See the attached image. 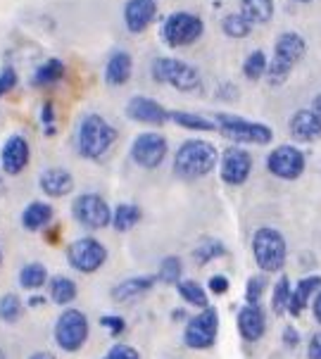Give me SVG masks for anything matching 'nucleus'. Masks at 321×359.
Listing matches in <instances>:
<instances>
[{
    "label": "nucleus",
    "instance_id": "1",
    "mask_svg": "<svg viewBox=\"0 0 321 359\" xmlns=\"http://www.w3.org/2000/svg\"><path fill=\"white\" fill-rule=\"evenodd\" d=\"M221 155L219 150L214 148L210 141H203V138H191V141H184L174 153V164L172 172L179 179L186 181H196V179H205L214 172V167L219 164Z\"/></svg>",
    "mask_w": 321,
    "mask_h": 359
},
{
    "label": "nucleus",
    "instance_id": "2",
    "mask_svg": "<svg viewBox=\"0 0 321 359\" xmlns=\"http://www.w3.org/2000/svg\"><path fill=\"white\" fill-rule=\"evenodd\" d=\"M117 129L102 114H86L78 121L76 150L83 160H100L117 141Z\"/></svg>",
    "mask_w": 321,
    "mask_h": 359
},
{
    "label": "nucleus",
    "instance_id": "3",
    "mask_svg": "<svg viewBox=\"0 0 321 359\" xmlns=\"http://www.w3.org/2000/svg\"><path fill=\"white\" fill-rule=\"evenodd\" d=\"M305 53H307V41L298 32L278 34L274 43V55H271L269 69H266V81L271 86H283L300 60L305 57Z\"/></svg>",
    "mask_w": 321,
    "mask_h": 359
},
{
    "label": "nucleus",
    "instance_id": "4",
    "mask_svg": "<svg viewBox=\"0 0 321 359\" xmlns=\"http://www.w3.org/2000/svg\"><path fill=\"white\" fill-rule=\"evenodd\" d=\"M252 259L264 273H281L288 262V241L274 226H262L252 233L250 241Z\"/></svg>",
    "mask_w": 321,
    "mask_h": 359
},
{
    "label": "nucleus",
    "instance_id": "5",
    "mask_svg": "<svg viewBox=\"0 0 321 359\" xmlns=\"http://www.w3.org/2000/svg\"><path fill=\"white\" fill-rule=\"evenodd\" d=\"M217 124V131L221 133L226 141H231L235 145H266L274 141V131L271 126L262 124V121H250L238 114H226V112H217L212 114Z\"/></svg>",
    "mask_w": 321,
    "mask_h": 359
},
{
    "label": "nucleus",
    "instance_id": "6",
    "mask_svg": "<svg viewBox=\"0 0 321 359\" xmlns=\"http://www.w3.org/2000/svg\"><path fill=\"white\" fill-rule=\"evenodd\" d=\"M88 336H90V324H88V316L81 309L64 307L57 314L55 326H53V340H55V345L62 352L76 355L88 343Z\"/></svg>",
    "mask_w": 321,
    "mask_h": 359
},
{
    "label": "nucleus",
    "instance_id": "7",
    "mask_svg": "<svg viewBox=\"0 0 321 359\" xmlns=\"http://www.w3.org/2000/svg\"><path fill=\"white\" fill-rule=\"evenodd\" d=\"M150 74L157 83H167V86L181 90V93H193V90L203 86L200 72L179 57H155L153 65H150Z\"/></svg>",
    "mask_w": 321,
    "mask_h": 359
},
{
    "label": "nucleus",
    "instance_id": "8",
    "mask_svg": "<svg viewBox=\"0 0 321 359\" xmlns=\"http://www.w3.org/2000/svg\"><path fill=\"white\" fill-rule=\"evenodd\" d=\"M219 312L217 307H207V309H200L198 314H193L184 326V345L191 350L205 352L212 350L219 338Z\"/></svg>",
    "mask_w": 321,
    "mask_h": 359
},
{
    "label": "nucleus",
    "instance_id": "9",
    "mask_svg": "<svg viewBox=\"0 0 321 359\" xmlns=\"http://www.w3.org/2000/svg\"><path fill=\"white\" fill-rule=\"evenodd\" d=\"M71 217L76 224H81L88 231H100L112 226V207L98 193H78L71 200Z\"/></svg>",
    "mask_w": 321,
    "mask_h": 359
},
{
    "label": "nucleus",
    "instance_id": "10",
    "mask_svg": "<svg viewBox=\"0 0 321 359\" xmlns=\"http://www.w3.org/2000/svg\"><path fill=\"white\" fill-rule=\"evenodd\" d=\"M107 262V248L102 245L93 236H81L71 241L67 248V264L78 273H95L105 266Z\"/></svg>",
    "mask_w": 321,
    "mask_h": 359
},
{
    "label": "nucleus",
    "instance_id": "11",
    "mask_svg": "<svg viewBox=\"0 0 321 359\" xmlns=\"http://www.w3.org/2000/svg\"><path fill=\"white\" fill-rule=\"evenodd\" d=\"M205 34V24L193 12H172L162 24V41L169 48H186Z\"/></svg>",
    "mask_w": 321,
    "mask_h": 359
},
{
    "label": "nucleus",
    "instance_id": "12",
    "mask_svg": "<svg viewBox=\"0 0 321 359\" xmlns=\"http://www.w3.org/2000/svg\"><path fill=\"white\" fill-rule=\"evenodd\" d=\"M266 172L281 181H298L307 169V157L295 145H276L264 160Z\"/></svg>",
    "mask_w": 321,
    "mask_h": 359
},
{
    "label": "nucleus",
    "instance_id": "13",
    "mask_svg": "<svg viewBox=\"0 0 321 359\" xmlns=\"http://www.w3.org/2000/svg\"><path fill=\"white\" fill-rule=\"evenodd\" d=\"M167 153H169L167 138L157 131L138 133L131 143V160L141 169H157L167 160Z\"/></svg>",
    "mask_w": 321,
    "mask_h": 359
},
{
    "label": "nucleus",
    "instance_id": "14",
    "mask_svg": "<svg viewBox=\"0 0 321 359\" xmlns=\"http://www.w3.org/2000/svg\"><path fill=\"white\" fill-rule=\"evenodd\" d=\"M252 174V155L240 145H228L219 160V176L226 186H243Z\"/></svg>",
    "mask_w": 321,
    "mask_h": 359
},
{
    "label": "nucleus",
    "instance_id": "15",
    "mask_svg": "<svg viewBox=\"0 0 321 359\" xmlns=\"http://www.w3.org/2000/svg\"><path fill=\"white\" fill-rule=\"evenodd\" d=\"M32 162V145L22 133H12L0 148V169L8 176H20Z\"/></svg>",
    "mask_w": 321,
    "mask_h": 359
},
{
    "label": "nucleus",
    "instance_id": "16",
    "mask_svg": "<svg viewBox=\"0 0 321 359\" xmlns=\"http://www.w3.org/2000/svg\"><path fill=\"white\" fill-rule=\"evenodd\" d=\"M126 117L138 124H148V126H162L165 121H169V109H165L157 100L148 98V95H133L126 102Z\"/></svg>",
    "mask_w": 321,
    "mask_h": 359
},
{
    "label": "nucleus",
    "instance_id": "17",
    "mask_svg": "<svg viewBox=\"0 0 321 359\" xmlns=\"http://www.w3.org/2000/svg\"><path fill=\"white\" fill-rule=\"evenodd\" d=\"M235 326L245 343H257L266 333V312L262 305H245L238 309Z\"/></svg>",
    "mask_w": 321,
    "mask_h": 359
},
{
    "label": "nucleus",
    "instance_id": "18",
    "mask_svg": "<svg viewBox=\"0 0 321 359\" xmlns=\"http://www.w3.org/2000/svg\"><path fill=\"white\" fill-rule=\"evenodd\" d=\"M157 17V0H126L124 24L129 34H143Z\"/></svg>",
    "mask_w": 321,
    "mask_h": 359
},
{
    "label": "nucleus",
    "instance_id": "19",
    "mask_svg": "<svg viewBox=\"0 0 321 359\" xmlns=\"http://www.w3.org/2000/svg\"><path fill=\"white\" fill-rule=\"evenodd\" d=\"M39 188L48 198H64L74 191V176L62 167H48L39 176Z\"/></svg>",
    "mask_w": 321,
    "mask_h": 359
},
{
    "label": "nucleus",
    "instance_id": "20",
    "mask_svg": "<svg viewBox=\"0 0 321 359\" xmlns=\"http://www.w3.org/2000/svg\"><path fill=\"white\" fill-rule=\"evenodd\" d=\"M155 283H157V278L145 276V273L129 276V278H124V281H119L117 285H114L110 297L114 302H119V305H124V302H133V300H138V297L148 295L150 290L155 288Z\"/></svg>",
    "mask_w": 321,
    "mask_h": 359
},
{
    "label": "nucleus",
    "instance_id": "21",
    "mask_svg": "<svg viewBox=\"0 0 321 359\" xmlns=\"http://www.w3.org/2000/svg\"><path fill=\"white\" fill-rule=\"evenodd\" d=\"M319 290H321V276H317V273L302 276L300 281L293 285V297H290L288 314L290 316H302V312L312 305V300L317 297Z\"/></svg>",
    "mask_w": 321,
    "mask_h": 359
},
{
    "label": "nucleus",
    "instance_id": "22",
    "mask_svg": "<svg viewBox=\"0 0 321 359\" xmlns=\"http://www.w3.org/2000/svg\"><path fill=\"white\" fill-rule=\"evenodd\" d=\"M290 136L298 143H314L321 136V124L312 109H298L290 117Z\"/></svg>",
    "mask_w": 321,
    "mask_h": 359
},
{
    "label": "nucleus",
    "instance_id": "23",
    "mask_svg": "<svg viewBox=\"0 0 321 359\" xmlns=\"http://www.w3.org/2000/svg\"><path fill=\"white\" fill-rule=\"evenodd\" d=\"M133 72V60L126 50H114L105 65V83L107 86H126Z\"/></svg>",
    "mask_w": 321,
    "mask_h": 359
},
{
    "label": "nucleus",
    "instance_id": "24",
    "mask_svg": "<svg viewBox=\"0 0 321 359\" xmlns=\"http://www.w3.org/2000/svg\"><path fill=\"white\" fill-rule=\"evenodd\" d=\"M53 217H55V210H53L50 203L34 200L22 210V226L27 231H46L50 226Z\"/></svg>",
    "mask_w": 321,
    "mask_h": 359
},
{
    "label": "nucleus",
    "instance_id": "25",
    "mask_svg": "<svg viewBox=\"0 0 321 359\" xmlns=\"http://www.w3.org/2000/svg\"><path fill=\"white\" fill-rule=\"evenodd\" d=\"M78 295V285L74 278L64 276V273H57V276H50L48 281V300L57 307H69L71 302L76 300Z\"/></svg>",
    "mask_w": 321,
    "mask_h": 359
},
{
    "label": "nucleus",
    "instance_id": "26",
    "mask_svg": "<svg viewBox=\"0 0 321 359\" xmlns=\"http://www.w3.org/2000/svg\"><path fill=\"white\" fill-rule=\"evenodd\" d=\"M169 119H172L174 124H179L181 129H189V131H203V133L217 131L214 119L205 117V114H198V112H186V109H169Z\"/></svg>",
    "mask_w": 321,
    "mask_h": 359
},
{
    "label": "nucleus",
    "instance_id": "27",
    "mask_svg": "<svg viewBox=\"0 0 321 359\" xmlns=\"http://www.w3.org/2000/svg\"><path fill=\"white\" fill-rule=\"evenodd\" d=\"M17 281H20L22 290H41L43 285H48L50 281V276H48V269L46 264H41V262H29V264H24L20 273H17Z\"/></svg>",
    "mask_w": 321,
    "mask_h": 359
},
{
    "label": "nucleus",
    "instance_id": "28",
    "mask_svg": "<svg viewBox=\"0 0 321 359\" xmlns=\"http://www.w3.org/2000/svg\"><path fill=\"white\" fill-rule=\"evenodd\" d=\"M64 72H67V65L62 62V60L48 57L46 62H41L39 67H36L32 81H34V86H53V83L62 81Z\"/></svg>",
    "mask_w": 321,
    "mask_h": 359
},
{
    "label": "nucleus",
    "instance_id": "29",
    "mask_svg": "<svg viewBox=\"0 0 321 359\" xmlns=\"http://www.w3.org/2000/svg\"><path fill=\"white\" fill-rule=\"evenodd\" d=\"M177 293H179L181 300L193 309H207L210 307V290H205L203 285H200L198 281H193V278H184V281L177 285Z\"/></svg>",
    "mask_w": 321,
    "mask_h": 359
},
{
    "label": "nucleus",
    "instance_id": "30",
    "mask_svg": "<svg viewBox=\"0 0 321 359\" xmlns=\"http://www.w3.org/2000/svg\"><path fill=\"white\" fill-rule=\"evenodd\" d=\"M274 10V0H240V15L250 24H269Z\"/></svg>",
    "mask_w": 321,
    "mask_h": 359
},
{
    "label": "nucleus",
    "instance_id": "31",
    "mask_svg": "<svg viewBox=\"0 0 321 359\" xmlns=\"http://www.w3.org/2000/svg\"><path fill=\"white\" fill-rule=\"evenodd\" d=\"M224 255H226V245H224L219 238H203L191 250V257L198 266H205L214 259H221Z\"/></svg>",
    "mask_w": 321,
    "mask_h": 359
},
{
    "label": "nucleus",
    "instance_id": "32",
    "mask_svg": "<svg viewBox=\"0 0 321 359\" xmlns=\"http://www.w3.org/2000/svg\"><path fill=\"white\" fill-rule=\"evenodd\" d=\"M141 222V207L131 203H119L112 210V229L117 233H126Z\"/></svg>",
    "mask_w": 321,
    "mask_h": 359
},
{
    "label": "nucleus",
    "instance_id": "33",
    "mask_svg": "<svg viewBox=\"0 0 321 359\" xmlns=\"http://www.w3.org/2000/svg\"><path fill=\"white\" fill-rule=\"evenodd\" d=\"M157 283H165V285H179L184 281V259L179 255H169L160 262L155 273Z\"/></svg>",
    "mask_w": 321,
    "mask_h": 359
},
{
    "label": "nucleus",
    "instance_id": "34",
    "mask_svg": "<svg viewBox=\"0 0 321 359\" xmlns=\"http://www.w3.org/2000/svg\"><path fill=\"white\" fill-rule=\"evenodd\" d=\"M290 297H293V281L288 276H278L271 290V309L274 314H286L290 307Z\"/></svg>",
    "mask_w": 321,
    "mask_h": 359
},
{
    "label": "nucleus",
    "instance_id": "35",
    "mask_svg": "<svg viewBox=\"0 0 321 359\" xmlns=\"http://www.w3.org/2000/svg\"><path fill=\"white\" fill-rule=\"evenodd\" d=\"M22 314H24V305H22L20 295H15V293L0 295V321L15 324V321L22 319Z\"/></svg>",
    "mask_w": 321,
    "mask_h": 359
},
{
    "label": "nucleus",
    "instance_id": "36",
    "mask_svg": "<svg viewBox=\"0 0 321 359\" xmlns=\"http://www.w3.org/2000/svg\"><path fill=\"white\" fill-rule=\"evenodd\" d=\"M266 69H269V60L262 50H255L245 57L243 62V76L250 79V81H259L262 76H266Z\"/></svg>",
    "mask_w": 321,
    "mask_h": 359
},
{
    "label": "nucleus",
    "instance_id": "37",
    "mask_svg": "<svg viewBox=\"0 0 321 359\" xmlns=\"http://www.w3.org/2000/svg\"><path fill=\"white\" fill-rule=\"evenodd\" d=\"M221 32L228 36V39H245L247 34L252 32V24L245 20L243 15H226L221 20Z\"/></svg>",
    "mask_w": 321,
    "mask_h": 359
},
{
    "label": "nucleus",
    "instance_id": "38",
    "mask_svg": "<svg viewBox=\"0 0 321 359\" xmlns=\"http://www.w3.org/2000/svg\"><path fill=\"white\" fill-rule=\"evenodd\" d=\"M266 290L264 276H250L245 283V305H262V297Z\"/></svg>",
    "mask_w": 321,
    "mask_h": 359
},
{
    "label": "nucleus",
    "instance_id": "39",
    "mask_svg": "<svg viewBox=\"0 0 321 359\" xmlns=\"http://www.w3.org/2000/svg\"><path fill=\"white\" fill-rule=\"evenodd\" d=\"M41 124H43V133L48 138H53L57 133V129H55V105H53L50 100H46L43 107H41Z\"/></svg>",
    "mask_w": 321,
    "mask_h": 359
},
{
    "label": "nucleus",
    "instance_id": "40",
    "mask_svg": "<svg viewBox=\"0 0 321 359\" xmlns=\"http://www.w3.org/2000/svg\"><path fill=\"white\" fill-rule=\"evenodd\" d=\"M17 81H20V76H17L15 67H10V65L3 67V69H0V98L12 93V90L17 88Z\"/></svg>",
    "mask_w": 321,
    "mask_h": 359
},
{
    "label": "nucleus",
    "instance_id": "41",
    "mask_svg": "<svg viewBox=\"0 0 321 359\" xmlns=\"http://www.w3.org/2000/svg\"><path fill=\"white\" fill-rule=\"evenodd\" d=\"M102 359H141V352L126 343H117L102 355Z\"/></svg>",
    "mask_w": 321,
    "mask_h": 359
},
{
    "label": "nucleus",
    "instance_id": "42",
    "mask_svg": "<svg viewBox=\"0 0 321 359\" xmlns=\"http://www.w3.org/2000/svg\"><path fill=\"white\" fill-rule=\"evenodd\" d=\"M100 326H102V328H107V333H110L112 338L122 336V333L126 331L124 316H117V314H105V316H100Z\"/></svg>",
    "mask_w": 321,
    "mask_h": 359
},
{
    "label": "nucleus",
    "instance_id": "43",
    "mask_svg": "<svg viewBox=\"0 0 321 359\" xmlns=\"http://www.w3.org/2000/svg\"><path fill=\"white\" fill-rule=\"evenodd\" d=\"M281 343H283V348H288V350L300 348L302 336L298 333V328H295V326H286V328H283V331H281Z\"/></svg>",
    "mask_w": 321,
    "mask_h": 359
},
{
    "label": "nucleus",
    "instance_id": "44",
    "mask_svg": "<svg viewBox=\"0 0 321 359\" xmlns=\"http://www.w3.org/2000/svg\"><path fill=\"white\" fill-rule=\"evenodd\" d=\"M207 290L214 295H224L228 290V278L224 276V273H214V276H210V281H207Z\"/></svg>",
    "mask_w": 321,
    "mask_h": 359
},
{
    "label": "nucleus",
    "instance_id": "45",
    "mask_svg": "<svg viewBox=\"0 0 321 359\" xmlns=\"http://www.w3.org/2000/svg\"><path fill=\"white\" fill-rule=\"evenodd\" d=\"M307 359H321V331L312 333L310 343H307Z\"/></svg>",
    "mask_w": 321,
    "mask_h": 359
},
{
    "label": "nucleus",
    "instance_id": "46",
    "mask_svg": "<svg viewBox=\"0 0 321 359\" xmlns=\"http://www.w3.org/2000/svg\"><path fill=\"white\" fill-rule=\"evenodd\" d=\"M217 95H219L221 100H231L233 102L235 98H238V88L231 86V83H221L219 90H217Z\"/></svg>",
    "mask_w": 321,
    "mask_h": 359
},
{
    "label": "nucleus",
    "instance_id": "47",
    "mask_svg": "<svg viewBox=\"0 0 321 359\" xmlns=\"http://www.w3.org/2000/svg\"><path fill=\"white\" fill-rule=\"evenodd\" d=\"M312 314H314V321L321 326V290L317 293V297L312 300Z\"/></svg>",
    "mask_w": 321,
    "mask_h": 359
},
{
    "label": "nucleus",
    "instance_id": "48",
    "mask_svg": "<svg viewBox=\"0 0 321 359\" xmlns=\"http://www.w3.org/2000/svg\"><path fill=\"white\" fill-rule=\"evenodd\" d=\"M46 302H48V297L39 295V293H34L32 297H29V302H27V305H29V307H43Z\"/></svg>",
    "mask_w": 321,
    "mask_h": 359
},
{
    "label": "nucleus",
    "instance_id": "49",
    "mask_svg": "<svg viewBox=\"0 0 321 359\" xmlns=\"http://www.w3.org/2000/svg\"><path fill=\"white\" fill-rule=\"evenodd\" d=\"M312 112H314V117L319 119V124H321V93H317L314 95V100H312Z\"/></svg>",
    "mask_w": 321,
    "mask_h": 359
},
{
    "label": "nucleus",
    "instance_id": "50",
    "mask_svg": "<svg viewBox=\"0 0 321 359\" xmlns=\"http://www.w3.org/2000/svg\"><path fill=\"white\" fill-rule=\"evenodd\" d=\"M27 359H57V357L48 350H39V352H34V355H29Z\"/></svg>",
    "mask_w": 321,
    "mask_h": 359
},
{
    "label": "nucleus",
    "instance_id": "51",
    "mask_svg": "<svg viewBox=\"0 0 321 359\" xmlns=\"http://www.w3.org/2000/svg\"><path fill=\"white\" fill-rule=\"evenodd\" d=\"M172 319L174 321H189L191 316L186 314V309H177V312H172Z\"/></svg>",
    "mask_w": 321,
    "mask_h": 359
},
{
    "label": "nucleus",
    "instance_id": "52",
    "mask_svg": "<svg viewBox=\"0 0 321 359\" xmlns=\"http://www.w3.org/2000/svg\"><path fill=\"white\" fill-rule=\"evenodd\" d=\"M57 233H60V229H50V231H48V241L55 243L57 241Z\"/></svg>",
    "mask_w": 321,
    "mask_h": 359
},
{
    "label": "nucleus",
    "instance_id": "53",
    "mask_svg": "<svg viewBox=\"0 0 321 359\" xmlns=\"http://www.w3.org/2000/svg\"><path fill=\"white\" fill-rule=\"evenodd\" d=\"M5 191V179H3V169H0V193Z\"/></svg>",
    "mask_w": 321,
    "mask_h": 359
},
{
    "label": "nucleus",
    "instance_id": "54",
    "mask_svg": "<svg viewBox=\"0 0 321 359\" xmlns=\"http://www.w3.org/2000/svg\"><path fill=\"white\" fill-rule=\"evenodd\" d=\"M0 359H8V355H5V352H3V350H0Z\"/></svg>",
    "mask_w": 321,
    "mask_h": 359
},
{
    "label": "nucleus",
    "instance_id": "55",
    "mask_svg": "<svg viewBox=\"0 0 321 359\" xmlns=\"http://www.w3.org/2000/svg\"><path fill=\"white\" fill-rule=\"evenodd\" d=\"M295 3H312V0H295Z\"/></svg>",
    "mask_w": 321,
    "mask_h": 359
},
{
    "label": "nucleus",
    "instance_id": "56",
    "mask_svg": "<svg viewBox=\"0 0 321 359\" xmlns=\"http://www.w3.org/2000/svg\"><path fill=\"white\" fill-rule=\"evenodd\" d=\"M0 264H3V250H0Z\"/></svg>",
    "mask_w": 321,
    "mask_h": 359
}]
</instances>
